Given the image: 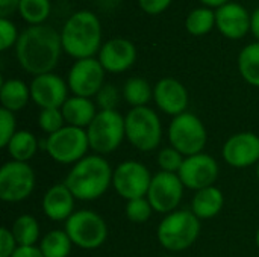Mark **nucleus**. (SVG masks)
Wrapping results in <instances>:
<instances>
[{
    "label": "nucleus",
    "instance_id": "f257e3e1",
    "mask_svg": "<svg viewBox=\"0 0 259 257\" xmlns=\"http://www.w3.org/2000/svg\"><path fill=\"white\" fill-rule=\"evenodd\" d=\"M61 48V35L53 27L44 24L27 27L15 44V53L21 68L33 76L52 73L59 61Z\"/></svg>",
    "mask_w": 259,
    "mask_h": 257
},
{
    "label": "nucleus",
    "instance_id": "f03ea898",
    "mask_svg": "<svg viewBox=\"0 0 259 257\" xmlns=\"http://www.w3.org/2000/svg\"><path fill=\"white\" fill-rule=\"evenodd\" d=\"M112 176L114 170L103 156L90 155L73 165L64 183L76 200L94 201L109 189Z\"/></svg>",
    "mask_w": 259,
    "mask_h": 257
},
{
    "label": "nucleus",
    "instance_id": "7ed1b4c3",
    "mask_svg": "<svg viewBox=\"0 0 259 257\" xmlns=\"http://www.w3.org/2000/svg\"><path fill=\"white\" fill-rule=\"evenodd\" d=\"M62 48L73 58L88 59L100 52L102 27L93 12L80 11L71 15L61 33Z\"/></svg>",
    "mask_w": 259,
    "mask_h": 257
},
{
    "label": "nucleus",
    "instance_id": "20e7f679",
    "mask_svg": "<svg viewBox=\"0 0 259 257\" xmlns=\"http://www.w3.org/2000/svg\"><path fill=\"white\" fill-rule=\"evenodd\" d=\"M200 230V220L193 214V211L178 209L161 220L156 238L165 250L179 253L196 244Z\"/></svg>",
    "mask_w": 259,
    "mask_h": 257
},
{
    "label": "nucleus",
    "instance_id": "39448f33",
    "mask_svg": "<svg viewBox=\"0 0 259 257\" xmlns=\"http://www.w3.org/2000/svg\"><path fill=\"white\" fill-rule=\"evenodd\" d=\"M126 139L140 151H153L162 139V124L158 114L147 108H132L124 117Z\"/></svg>",
    "mask_w": 259,
    "mask_h": 257
},
{
    "label": "nucleus",
    "instance_id": "423d86ee",
    "mask_svg": "<svg viewBox=\"0 0 259 257\" xmlns=\"http://www.w3.org/2000/svg\"><path fill=\"white\" fill-rule=\"evenodd\" d=\"M90 148L96 155L115 151L126 138L124 117L118 111H99L93 123L87 127Z\"/></svg>",
    "mask_w": 259,
    "mask_h": 257
},
{
    "label": "nucleus",
    "instance_id": "0eeeda50",
    "mask_svg": "<svg viewBox=\"0 0 259 257\" xmlns=\"http://www.w3.org/2000/svg\"><path fill=\"white\" fill-rule=\"evenodd\" d=\"M168 141L171 147L188 158L203 153L208 142V132L197 115L184 112L171 120L168 126Z\"/></svg>",
    "mask_w": 259,
    "mask_h": 257
},
{
    "label": "nucleus",
    "instance_id": "6e6552de",
    "mask_svg": "<svg viewBox=\"0 0 259 257\" xmlns=\"http://www.w3.org/2000/svg\"><path fill=\"white\" fill-rule=\"evenodd\" d=\"M90 148L88 135L85 129L64 126L61 130L47 136L46 151L61 165H74L87 156Z\"/></svg>",
    "mask_w": 259,
    "mask_h": 257
},
{
    "label": "nucleus",
    "instance_id": "1a4fd4ad",
    "mask_svg": "<svg viewBox=\"0 0 259 257\" xmlns=\"http://www.w3.org/2000/svg\"><path fill=\"white\" fill-rule=\"evenodd\" d=\"M73 245L82 250H96L108 238L105 220L93 211H76L67 221L65 229Z\"/></svg>",
    "mask_w": 259,
    "mask_h": 257
},
{
    "label": "nucleus",
    "instance_id": "9d476101",
    "mask_svg": "<svg viewBox=\"0 0 259 257\" xmlns=\"http://www.w3.org/2000/svg\"><path fill=\"white\" fill-rule=\"evenodd\" d=\"M35 171L27 162L9 161L0 168V198L5 203H20L35 189Z\"/></svg>",
    "mask_w": 259,
    "mask_h": 257
},
{
    "label": "nucleus",
    "instance_id": "9b49d317",
    "mask_svg": "<svg viewBox=\"0 0 259 257\" xmlns=\"http://www.w3.org/2000/svg\"><path fill=\"white\" fill-rule=\"evenodd\" d=\"M152 177L149 168L141 162L124 161L114 170L112 186L121 198L129 201L147 197Z\"/></svg>",
    "mask_w": 259,
    "mask_h": 257
},
{
    "label": "nucleus",
    "instance_id": "f8f14e48",
    "mask_svg": "<svg viewBox=\"0 0 259 257\" xmlns=\"http://www.w3.org/2000/svg\"><path fill=\"white\" fill-rule=\"evenodd\" d=\"M184 183L178 174L159 171L152 177V183L147 192V200L153 208V212L168 215L178 211L182 195Z\"/></svg>",
    "mask_w": 259,
    "mask_h": 257
},
{
    "label": "nucleus",
    "instance_id": "ddd939ff",
    "mask_svg": "<svg viewBox=\"0 0 259 257\" xmlns=\"http://www.w3.org/2000/svg\"><path fill=\"white\" fill-rule=\"evenodd\" d=\"M178 176L185 188L200 191L214 186L220 176V167L211 155L199 153L185 158Z\"/></svg>",
    "mask_w": 259,
    "mask_h": 257
},
{
    "label": "nucleus",
    "instance_id": "4468645a",
    "mask_svg": "<svg viewBox=\"0 0 259 257\" xmlns=\"http://www.w3.org/2000/svg\"><path fill=\"white\" fill-rule=\"evenodd\" d=\"M105 80V68L99 59H79L68 73V88L77 97H96Z\"/></svg>",
    "mask_w": 259,
    "mask_h": 257
},
{
    "label": "nucleus",
    "instance_id": "2eb2a0df",
    "mask_svg": "<svg viewBox=\"0 0 259 257\" xmlns=\"http://www.w3.org/2000/svg\"><path fill=\"white\" fill-rule=\"evenodd\" d=\"M223 159L234 168H247L259 162V136L253 132H240L228 138L222 150Z\"/></svg>",
    "mask_w": 259,
    "mask_h": 257
},
{
    "label": "nucleus",
    "instance_id": "dca6fc26",
    "mask_svg": "<svg viewBox=\"0 0 259 257\" xmlns=\"http://www.w3.org/2000/svg\"><path fill=\"white\" fill-rule=\"evenodd\" d=\"M68 85L56 74L35 76L30 83V100L41 109H61L67 101Z\"/></svg>",
    "mask_w": 259,
    "mask_h": 257
},
{
    "label": "nucleus",
    "instance_id": "f3484780",
    "mask_svg": "<svg viewBox=\"0 0 259 257\" xmlns=\"http://www.w3.org/2000/svg\"><path fill=\"white\" fill-rule=\"evenodd\" d=\"M153 100L156 106L173 118L187 112L188 92L187 88L173 77L161 79L153 88Z\"/></svg>",
    "mask_w": 259,
    "mask_h": 257
},
{
    "label": "nucleus",
    "instance_id": "a211bd4d",
    "mask_svg": "<svg viewBox=\"0 0 259 257\" xmlns=\"http://www.w3.org/2000/svg\"><path fill=\"white\" fill-rule=\"evenodd\" d=\"M137 59L135 45L124 38H114L105 42L99 52V62L109 73H123Z\"/></svg>",
    "mask_w": 259,
    "mask_h": 257
},
{
    "label": "nucleus",
    "instance_id": "6ab92c4d",
    "mask_svg": "<svg viewBox=\"0 0 259 257\" xmlns=\"http://www.w3.org/2000/svg\"><path fill=\"white\" fill-rule=\"evenodd\" d=\"M250 15L244 6L238 3H226L215 12V24L219 30L231 39L243 38L250 29Z\"/></svg>",
    "mask_w": 259,
    "mask_h": 257
},
{
    "label": "nucleus",
    "instance_id": "aec40b11",
    "mask_svg": "<svg viewBox=\"0 0 259 257\" xmlns=\"http://www.w3.org/2000/svg\"><path fill=\"white\" fill-rule=\"evenodd\" d=\"M74 195L65 183H56L49 188L42 197L41 208L52 221H67L74 214Z\"/></svg>",
    "mask_w": 259,
    "mask_h": 257
},
{
    "label": "nucleus",
    "instance_id": "412c9836",
    "mask_svg": "<svg viewBox=\"0 0 259 257\" xmlns=\"http://www.w3.org/2000/svg\"><path fill=\"white\" fill-rule=\"evenodd\" d=\"M61 111L67 126H73L85 130L97 115L94 101H91V98L77 97V95L68 97L67 101L62 105Z\"/></svg>",
    "mask_w": 259,
    "mask_h": 257
},
{
    "label": "nucleus",
    "instance_id": "4be33fe9",
    "mask_svg": "<svg viewBox=\"0 0 259 257\" xmlns=\"http://www.w3.org/2000/svg\"><path fill=\"white\" fill-rule=\"evenodd\" d=\"M223 206L225 195L215 185L196 191L191 201V211L199 220H211L217 217L222 212Z\"/></svg>",
    "mask_w": 259,
    "mask_h": 257
},
{
    "label": "nucleus",
    "instance_id": "5701e85b",
    "mask_svg": "<svg viewBox=\"0 0 259 257\" xmlns=\"http://www.w3.org/2000/svg\"><path fill=\"white\" fill-rule=\"evenodd\" d=\"M30 100V88L18 79H9L2 83L0 88V101L2 108L18 112L26 108V105Z\"/></svg>",
    "mask_w": 259,
    "mask_h": 257
},
{
    "label": "nucleus",
    "instance_id": "b1692460",
    "mask_svg": "<svg viewBox=\"0 0 259 257\" xmlns=\"http://www.w3.org/2000/svg\"><path fill=\"white\" fill-rule=\"evenodd\" d=\"M6 150L8 155L12 158V161L29 162L38 151V141L32 132L17 130V133L9 141Z\"/></svg>",
    "mask_w": 259,
    "mask_h": 257
},
{
    "label": "nucleus",
    "instance_id": "393cba45",
    "mask_svg": "<svg viewBox=\"0 0 259 257\" xmlns=\"http://www.w3.org/2000/svg\"><path fill=\"white\" fill-rule=\"evenodd\" d=\"M73 242L65 230H52L39 242V250L44 257H68Z\"/></svg>",
    "mask_w": 259,
    "mask_h": 257
},
{
    "label": "nucleus",
    "instance_id": "a878e982",
    "mask_svg": "<svg viewBox=\"0 0 259 257\" xmlns=\"http://www.w3.org/2000/svg\"><path fill=\"white\" fill-rule=\"evenodd\" d=\"M238 70L243 79L259 88V42L246 45L238 56Z\"/></svg>",
    "mask_w": 259,
    "mask_h": 257
},
{
    "label": "nucleus",
    "instance_id": "bb28decb",
    "mask_svg": "<svg viewBox=\"0 0 259 257\" xmlns=\"http://www.w3.org/2000/svg\"><path fill=\"white\" fill-rule=\"evenodd\" d=\"M11 232H12L18 247L35 245L36 241L39 239V224L35 217L27 215V214L20 215L14 221Z\"/></svg>",
    "mask_w": 259,
    "mask_h": 257
},
{
    "label": "nucleus",
    "instance_id": "cd10ccee",
    "mask_svg": "<svg viewBox=\"0 0 259 257\" xmlns=\"http://www.w3.org/2000/svg\"><path fill=\"white\" fill-rule=\"evenodd\" d=\"M123 98L132 108L146 106L153 98V89L143 77H131L123 86Z\"/></svg>",
    "mask_w": 259,
    "mask_h": 257
},
{
    "label": "nucleus",
    "instance_id": "c85d7f7f",
    "mask_svg": "<svg viewBox=\"0 0 259 257\" xmlns=\"http://www.w3.org/2000/svg\"><path fill=\"white\" fill-rule=\"evenodd\" d=\"M214 23H215V14L208 8H199L190 12L185 24H187V30L191 35L200 36L208 33L212 29Z\"/></svg>",
    "mask_w": 259,
    "mask_h": 257
},
{
    "label": "nucleus",
    "instance_id": "c756f323",
    "mask_svg": "<svg viewBox=\"0 0 259 257\" xmlns=\"http://www.w3.org/2000/svg\"><path fill=\"white\" fill-rule=\"evenodd\" d=\"M20 15L33 26L41 24L50 14L49 0H20Z\"/></svg>",
    "mask_w": 259,
    "mask_h": 257
},
{
    "label": "nucleus",
    "instance_id": "7c9ffc66",
    "mask_svg": "<svg viewBox=\"0 0 259 257\" xmlns=\"http://www.w3.org/2000/svg\"><path fill=\"white\" fill-rule=\"evenodd\" d=\"M152 212H153V208L149 203L147 197L129 200L126 203V217L134 224H143L149 221L152 217Z\"/></svg>",
    "mask_w": 259,
    "mask_h": 257
},
{
    "label": "nucleus",
    "instance_id": "2f4dec72",
    "mask_svg": "<svg viewBox=\"0 0 259 257\" xmlns=\"http://www.w3.org/2000/svg\"><path fill=\"white\" fill-rule=\"evenodd\" d=\"M184 161H185V156L181 151H178L175 147H171V145L162 148L158 153V159H156L158 167L161 168V171H164V173H173V174H178L179 173Z\"/></svg>",
    "mask_w": 259,
    "mask_h": 257
},
{
    "label": "nucleus",
    "instance_id": "473e14b6",
    "mask_svg": "<svg viewBox=\"0 0 259 257\" xmlns=\"http://www.w3.org/2000/svg\"><path fill=\"white\" fill-rule=\"evenodd\" d=\"M38 126L44 133H47V136L61 130L65 126L62 111L61 109H41L38 115Z\"/></svg>",
    "mask_w": 259,
    "mask_h": 257
},
{
    "label": "nucleus",
    "instance_id": "72a5a7b5",
    "mask_svg": "<svg viewBox=\"0 0 259 257\" xmlns=\"http://www.w3.org/2000/svg\"><path fill=\"white\" fill-rule=\"evenodd\" d=\"M15 133H17V120L14 112L2 108L0 109V147L6 148Z\"/></svg>",
    "mask_w": 259,
    "mask_h": 257
},
{
    "label": "nucleus",
    "instance_id": "f704fd0d",
    "mask_svg": "<svg viewBox=\"0 0 259 257\" xmlns=\"http://www.w3.org/2000/svg\"><path fill=\"white\" fill-rule=\"evenodd\" d=\"M118 100H120L118 89L111 83L103 85L96 95V103L100 108V111H117Z\"/></svg>",
    "mask_w": 259,
    "mask_h": 257
},
{
    "label": "nucleus",
    "instance_id": "c9c22d12",
    "mask_svg": "<svg viewBox=\"0 0 259 257\" xmlns=\"http://www.w3.org/2000/svg\"><path fill=\"white\" fill-rule=\"evenodd\" d=\"M17 41L15 26L6 18H0V50H8L12 44H17Z\"/></svg>",
    "mask_w": 259,
    "mask_h": 257
},
{
    "label": "nucleus",
    "instance_id": "e433bc0d",
    "mask_svg": "<svg viewBox=\"0 0 259 257\" xmlns=\"http://www.w3.org/2000/svg\"><path fill=\"white\" fill-rule=\"evenodd\" d=\"M18 248V244L8 227L0 229V257H11L15 250Z\"/></svg>",
    "mask_w": 259,
    "mask_h": 257
},
{
    "label": "nucleus",
    "instance_id": "4c0bfd02",
    "mask_svg": "<svg viewBox=\"0 0 259 257\" xmlns=\"http://www.w3.org/2000/svg\"><path fill=\"white\" fill-rule=\"evenodd\" d=\"M140 6L147 14H159L168 8L171 0H138Z\"/></svg>",
    "mask_w": 259,
    "mask_h": 257
},
{
    "label": "nucleus",
    "instance_id": "58836bf2",
    "mask_svg": "<svg viewBox=\"0 0 259 257\" xmlns=\"http://www.w3.org/2000/svg\"><path fill=\"white\" fill-rule=\"evenodd\" d=\"M11 257H44L39 247L29 245V247H18Z\"/></svg>",
    "mask_w": 259,
    "mask_h": 257
},
{
    "label": "nucleus",
    "instance_id": "ea45409f",
    "mask_svg": "<svg viewBox=\"0 0 259 257\" xmlns=\"http://www.w3.org/2000/svg\"><path fill=\"white\" fill-rule=\"evenodd\" d=\"M20 8V0H0V15L6 18L8 15L14 14Z\"/></svg>",
    "mask_w": 259,
    "mask_h": 257
},
{
    "label": "nucleus",
    "instance_id": "a19ab883",
    "mask_svg": "<svg viewBox=\"0 0 259 257\" xmlns=\"http://www.w3.org/2000/svg\"><path fill=\"white\" fill-rule=\"evenodd\" d=\"M250 29H252V33L259 39V8L253 12L250 18Z\"/></svg>",
    "mask_w": 259,
    "mask_h": 257
},
{
    "label": "nucleus",
    "instance_id": "79ce46f5",
    "mask_svg": "<svg viewBox=\"0 0 259 257\" xmlns=\"http://www.w3.org/2000/svg\"><path fill=\"white\" fill-rule=\"evenodd\" d=\"M202 2L208 6H217V8H222L223 5L229 3V0H202Z\"/></svg>",
    "mask_w": 259,
    "mask_h": 257
},
{
    "label": "nucleus",
    "instance_id": "37998d69",
    "mask_svg": "<svg viewBox=\"0 0 259 257\" xmlns=\"http://www.w3.org/2000/svg\"><path fill=\"white\" fill-rule=\"evenodd\" d=\"M255 242H256V247L259 248V229L258 232H256V235H255Z\"/></svg>",
    "mask_w": 259,
    "mask_h": 257
},
{
    "label": "nucleus",
    "instance_id": "c03bdc74",
    "mask_svg": "<svg viewBox=\"0 0 259 257\" xmlns=\"http://www.w3.org/2000/svg\"><path fill=\"white\" fill-rule=\"evenodd\" d=\"M256 177H258V180H259V162L256 164Z\"/></svg>",
    "mask_w": 259,
    "mask_h": 257
},
{
    "label": "nucleus",
    "instance_id": "a18cd8bd",
    "mask_svg": "<svg viewBox=\"0 0 259 257\" xmlns=\"http://www.w3.org/2000/svg\"><path fill=\"white\" fill-rule=\"evenodd\" d=\"M111 2H121V0H111Z\"/></svg>",
    "mask_w": 259,
    "mask_h": 257
},
{
    "label": "nucleus",
    "instance_id": "49530a36",
    "mask_svg": "<svg viewBox=\"0 0 259 257\" xmlns=\"http://www.w3.org/2000/svg\"><path fill=\"white\" fill-rule=\"evenodd\" d=\"M164 257H173V256H164Z\"/></svg>",
    "mask_w": 259,
    "mask_h": 257
}]
</instances>
